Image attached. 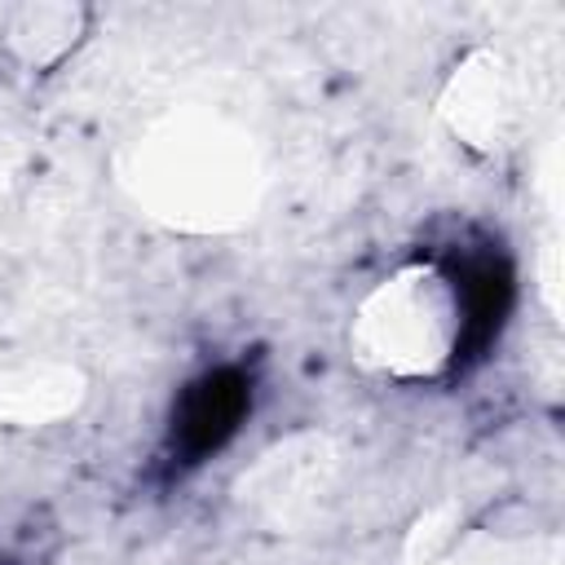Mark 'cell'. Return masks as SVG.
<instances>
[{
    "mask_svg": "<svg viewBox=\"0 0 565 565\" xmlns=\"http://www.w3.org/2000/svg\"><path fill=\"white\" fill-rule=\"evenodd\" d=\"M93 397V380L71 358H22L0 366V428L44 433L71 424Z\"/></svg>",
    "mask_w": 565,
    "mask_h": 565,
    "instance_id": "obj_6",
    "label": "cell"
},
{
    "mask_svg": "<svg viewBox=\"0 0 565 565\" xmlns=\"http://www.w3.org/2000/svg\"><path fill=\"white\" fill-rule=\"evenodd\" d=\"M349 358L393 384L441 380L463 340V296L446 265L419 256L393 265L349 313Z\"/></svg>",
    "mask_w": 565,
    "mask_h": 565,
    "instance_id": "obj_2",
    "label": "cell"
},
{
    "mask_svg": "<svg viewBox=\"0 0 565 565\" xmlns=\"http://www.w3.org/2000/svg\"><path fill=\"white\" fill-rule=\"evenodd\" d=\"M428 512L411 530V556L415 565H561V534L552 525H534L530 516H477L463 521L455 503Z\"/></svg>",
    "mask_w": 565,
    "mask_h": 565,
    "instance_id": "obj_4",
    "label": "cell"
},
{
    "mask_svg": "<svg viewBox=\"0 0 565 565\" xmlns=\"http://www.w3.org/2000/svg\"><path fill=\"white\" fill-rule=\"evenodd\" d=\"M335 486V450L322 433H291L274 441L234 486L238 503L252 508L269 525H296Z\"/></svg>",
    "mask_w": 565,
    "mask_h": 565,
    "instance_id": "obj_5",
    "label": "cell"
},
{
    "mask_svg": "<svg viewBox=\"0 0 565 565\" xmlns=\"http://www.w3.org/2000/svg\"><path fill=\"white\" fill-rule=\"evenodd\" d=\"M115 181L172 234H238L265 203V150L234 115L185 102L150 115L119 146Z\"/></svg>",
    "mask_w": 565,
    "mask_h": 565,
    "instance_id": "obj_1",
    "label": "cell"
},
{
    "mask_svg": "<svg viewBox=\"0 0 565 565\" xmlns=\"http://www.w3.org/2000/svg\"><path fill=\"white\" fill-rule=\"evenodd\" d=\"M88 31H93V9L84 0H22L4 13L0 44L22 71L49 75L79 53Z\"/></svg>",
    "mask_w": 565,
    "mask_h": 565,
    "instance_id": "obj_7",
    "label": "cell"
},
{
    "mask_svg": "<svg viewBox=\"0 0 565 565\" xmlns=\"http://www.w3.org/2000/svg\"><path fill=\"white\" fill-rule=\"evenodd\" d=\"M437 119L441 128L477 159H503L508 150L521 146L525 124H530V88L521 66L490 49L477 44L455 57L437 88Z\"/></svg>",
    "mask_w": 565,
    "mask_h": 565,
    "instance_id": "obj_3",
    "label": "cell"
}]
</instances>
